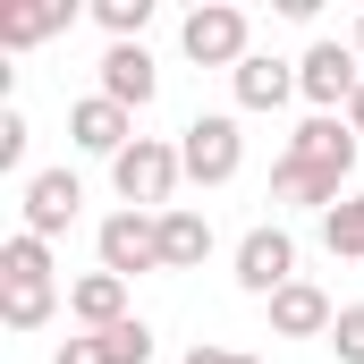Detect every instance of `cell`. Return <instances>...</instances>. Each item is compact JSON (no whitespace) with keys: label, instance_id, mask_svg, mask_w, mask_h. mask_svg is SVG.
<instances>
[{"label":"cell","instance_id":"cell-1","mask_svg":"<svg viewBox=\"0 0 364 364\" xmlns=\"http://www.w3.org/2000/svg\"><path fill=\"white\" fill-rule=\"evenodd\" d=\"M60 314V272H51V246L43 237H9L0 246V322L9 331H43Z\"/></svg>","mask_w":364,"mask_h":364},{"label":"cell","instance_id":"cell-2","mask_svg":"<svg viewBox=\"0 0 364 364\" xmlns=\"http://www.w3.org/2000/svg\"><path fill=\"white\" fill-rule=\"evenodd\" d=\"M178 178H186V161H178V144H161V136H136V144L110 161V186H119L127 212H170Z\"/></svg>","mask_w":364,"mask_h":364},{"label":"cell","instance_id":"cell-3","mask_svg":"<svg viewBox=\"0 0 364 364\" xmlns=\"http://www.w3.org/2000/svg\"><path fill=\"white\" fill-rule=\"evenodd\" d=\"M178 51L195 68H229V77H237V68L255 60V26H246V9H229V0H203V9H186Z\"/></svg>","mask_w":364,"mask_h":364},{"label":"cell","instance_id":"cell-4","mask_svg":"<svg viewBox=\"0 0 364 364\" xmlns=\"http://www.w3.org/2000/svg\"><path fill=\"white\" fill-rule=\"evenodd\" d=\"M178 161L195 186H229L246 170V136H237V119L229 110H203V119H186L178 127Z\"/></svg>","mask_w":364,"mask_h":364},{"label":"cell","instance_id":"cell-5","mask_svg":"<svg viewBox=\"0 0 364 364\" xmlns=\"http://www.w3.org/2000/svg\"><path fill=\"white\" fill-rule=\"evenodd\" d=\"M364 85V51L356 43H314L305 60H296V93L314 102V119H339Z\"/></svg>","mask_w":364,"mask_h":364},{"label":"cell","instance_id":"cell-6","mask_svg":"<svg viewBox=\"0 0 364 364\" xmlns=\"http://www.w3.org/2000/svg\"><path fill=\"white\" fill-rule=\"evenodd\" d=\"M93 246H102V272H119V279L161 272V212H110L93 229Z\"/></svg>","mask_w":364,"mask_h":364},{"label":"cell","instance_id":"cell-7","mask_svg":"<svg viewBox=\"0 0 364 364\" xmlns=\"http://www.w3.org/2000/svg\"><path fill=\"white\" fill-rule=\"evenodd\" d=\"M288 279H296V237H288V229H246V237H237V288L272 305Z\"/></svg>","mask_w":364,"mask_h":364},{"label":"cell","instance_id":"cell-8","mask_svg":"<svg viewBox=\"0 0 364 364\" xmlns=\"http://www.w3.org/2000/svg\"><path fill=\"white\" fill-rule=\"evenodd\" d=\"M77 212H85V186H77V170H34L26 178V237H68L77 229Z\"/></svg>","mask_w":364,"mask_h":364},{"label":"cell","instance_id":"cell-9","mask_svg":"<svg viewBox=\"0 0 364 364\" xmlns=\"http://www.w3.org/2000/svg\"><path fill=\"white\" fill-rule=\"evenodd\" d=\"M68 136H77V153H102V161H119V153L136 144V110H119L110 93H85V102L68 110Z\"/></svg>","mask_w":364,"mask_h":364},{"label":"cell","instance_id":"cell-10","mask_svg":"<svg viewBox=\"0 0 364 364\" xmlns=\"http://www.w3.org/2000/svg\"><path fill=\"white\" fill-rule=\"evenodd\" d=\"M102 93H110L119 110H144V102L161 93V68H153V51H144V43H110V51H102Z\"/></svg>","mask_w":364,"mask_h":364},{"label":"cell","instance_id":"cell-11","mask_svg":"<svg viewBox=\"0 0 364 364\" xmlns=\"http://www.w3.org/2000/svg\"><path fill=\"white\" fill-rule=\"evenodd\" d=\"M331 322H339V305H331L314 279H288L272 296V331L279 339H331Z\"/></svg>","mask_w":364,"mask_h":364},{"label":"cell","instance_id":"cell-12","mask_svg":"<svg viewBox=\"0 0 364 364\" xmlns=\"http://www.w3.org/2000/svg\"><path fill=\"white\" fill-rule=\"evenodd\" d=\"M60 26H77V0H9L0 9V51H34Z\"/></svg>","mask_w":364,"mask_h":364},{"label":"cell","instance_id":"cell-13","mask_svg":"<svg viewBox=\"0 0 364 364\" xmlns=\"http://www.w3.org/2000/svg\"><path fill=\"white\" fill-rule=\"evenodd\" d=\"M272 203L339 212V203H348V178H339V170H314V161H279V170H272Z\"/></svg>","mask_w":364,"mask_h":364},{"label":"cell","instance_id":"cell-14","mask_svg":"<svg viewBox=\"0 0 364 364\" xmlns=\"http://www.w3.org/2000/svg\"><path fill=\"white\" fill-rule=\"evenodd\" d=\"M288 161H314V170H356V127L348 119H305L296 136H288Z\"/></svg>","mask_w":364,"mask_h":364},{"label":"cell","instance_id":"cell-15","mask_svg":"<svg viewBox=\"0 0 364 364\" xmlns=\"http://www.w3.org/2000/svg\"><path fill=\"white\" fill-rule=\"evenodd\" d=\"M68 314L85 322V339L110 331V322H127V279H119V272H85L77 288H68Z\"/></svg>","mask_w":364,"mask_h":364},{"label":"cell","instance_id":"cell-16","mask_svg":"<svg viewBox=\"0 0 364 364\" xmlns=\"http://www.w3.org/2000/svg\"><path fill=\"white\" fill-rule=\"evenodd\" d=\"M229 85H237V110H279V102L296 93V60H272V51H255V60H246Z\"/></svg>","mask_w":364,"mask_h":364},{"label":"cell","instance_id":"cell-17","mask_svg":"<svg viewBox=\"0 0 364 364\" xmlns=\"http://www.w3.org/2000/svg\"><path fill=\"white\" fill-rule=\"evenodd\" d=\"M203 255H212V220L186 212V203H170L161 212V272H195Z\"/></svg>","mask_w":364,"mask_h":364},{"label":"cell","instance_id":"cell-18","mask_svg":"<svg viewBox=\"0 0 364 364\" xmlns=\"http://www.w3.org/2000/svg\"><path fill=\"white\" fill-rule=\"evenodd\" d=\"M322 246L348 255V263H364V195H348L339 212H322Z\"/></svg>","mask_w":364,"mask_h":364},{"label":"cell","instance_id":"cell-19","mask_svg":"<svg viewBox=\"0 0 364 364\" xmlns=\"http://www.w3.org/2000/svg\"><path fill=\"white\" fill-rule=\"evenodd\" d=\"M93 339H102V356H110V364H153V322H136V314L110 322V331H93Z\"/></svg>","mask_w":364,"mask_h":364},{"label":"cell","instance_id":"cell-20","mask_svg":"<svg viewBox=\"0 0 364 364\" xmlns=\"http://www.w3.org/2000/svg\"><path fill=\"white\" fill-rule=\"evenodd\" d=\"M93 17H102V34H110V43H144L153 0H93Z\"/></svg>","mask_w":364,"mask_h":364},{"label":"cell","instance_id":"cell-21","mask_svg":"<svg viewBox=\"0 0 364 364\" xmlns=\"http://www.w3.org/2000/svg\"><path fill=\"white\" fill-rule=\"evenodd\" d=\"M331 356H339V364H364V305H339V322H331Z\"/></svg>","mask_w":364,"mask_h":364},{"label":"cell","instance_id":"cell-22","mask_svg":"<svg viewBox=\"0 0 364 364\" xmlns=\"http://www.w3.org/2000/svg\"><path fill=\"white\" fill-rule=\"evenodd\" d=\"M0 170H26V119L0 110Z\"/></svg>","mask_w":364,"mask_h":364},{"label":"cell","instance_id":"cell-23","mask_svg":"<svg viewBox=\"0 0 364 364\" xmlns=\"http://www.w3.org/2000/svg\"><path fill=\"white\" fill-rule=\"evenodd\" d=\"M51 364H110V356H102V339H60V356H51Z\"/></svg>","mask_w":364,"mask_h":364},{"label":"cell","instance_id":"cell-24","mask_svg":"<svg viewBox=\"0 0 364 364\" xmlns=\"http://www.w3.org/2000/svg\"><path fill=\"white\" fill-rule=\"evenodd\" d=\"M186 364H263V356H237V348H186Z\"/></svg>","mask_w":364,"mask_h":364},{"label":"cell","instance_id":"cell-25","mask_svg":"<svg viewBox=\"0 0 364 364\" xmlns=\"http://www.w3.org/2000/svg\"><path fill=\"white\" fill-rule=\"evenodd\" d=\"M339 119H348V127H356V136H364V85H356V102H348V110H339Z\"/></svg>","mask_w":364,"mask_h":364},{"label":"cell","instance_id":"cell-26","mask_svg":"<svg viewBox=\"0 0 364 364\" xmlns=\"http://www.w3.org/2000/svg\"><path fill=\"white\" fill-rule=\"evenodd\" d=\"M356 51H364V17H356Z\"/></svg>","mask_w":364,"mask_h":364}]
</instances>
